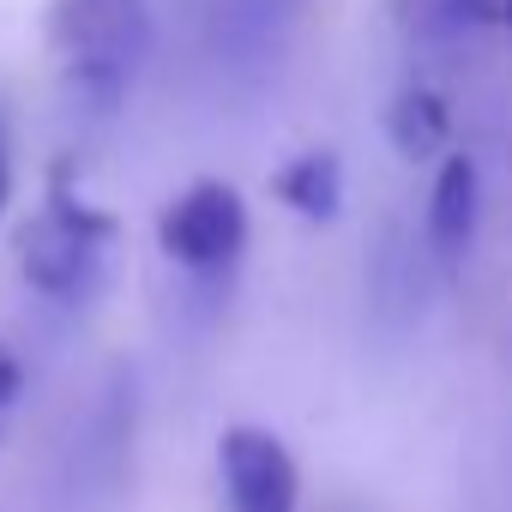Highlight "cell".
Segmentation results:
<instances>
[{
  "label": "cell",
  "mask_w": 512,
  "mask_h": 512,
  "mask_svg": "<svg viewBox=\"0 0 512 512\" xmlns=\"http://www.w3.org/2000/svg\"><path fill=\"white\" fill-rule=\"evenodd\" d=\"M386 139H392V151H398L404 163L440 157L446 139H452V109H446V97H440L434 85H404V91L392 97V109H386Z\"/></svg>",
  "instance_id": "52a82bcc"
},
{
  "label": "cell",
  "mask_w": 512,
  "mask_h": 512,
  "mask_svg": "<svg viewBox=\"0 0 512 512\" xmlns=\"http://www.w3.org/2000/svg\"><path fill=\"white\" fill-rule=\"evenodd\" d=\"M217 470H223L235 512H296L302 506V470L272 428H247V422L223 428Z\"/></svg>",
  "instance_id": "277c9868"
},
{
  "label": "cell",
  "mask_w": 512,
  "mask_h": 512,
  "mask_svg": "<svg viewBox=\"0 0 512 512\" xmlns=\"http://www.w3.org/2000/svg\"><path fill=\"white\" fill-rule=\"evenodd\" d=\"M109 247H115V217L91 205L67 175H55L37 217L19 229V272L49 302H79L103 278Z\"/></svg>",
  "instance_id": "7a4b0ae2"
},
{
  "label": "cell",
  "mask_w": 512,
  "mask_h": 512,
  "mask_svg": "<svg viewBox=\"0 0 512 512\" xmlns=\"http://www.w3.org/2000/svg\"><path fill=\"white\" fill-rule=\"evenodd\" d=\"M19 398H25V362L0 344V434H7V422H13V410H19Z\"/></svg>",
  "instance_id": "ba28073f"
},
{
  "label": "cell",
  "mask_w": 512,
  "mask_h": 512,
  "mask_svg": "<svg viewBox=\"0 0 512 512\" xmlns=\"http://www.w3.org/2000/svg\"><path fill=\"white\" fill-rule=\"evenodd\" d=\"M272 193L284 211L308 217V223H332L344 211V157L314 145V151H296L290 163L272 169Z\"/></svg>",
  "instance_id": "8992f818"
},
{
  "label": "cell",
  "mask_w": 512,
  "mask_h": 512,
  "mask_svg": "<svg viewBox=\"0 0 512 512\" xmlns=\"http://www.w3.org/2000/svg\"><path fill=\"white\" fill-rule=\"evenodd\" d=\"M49 55L79 109H121L151 61V0H49Z\"/></svg>",
  "instance_id": "6da1fadb"
},
{
  "label": "cell",
  "mask_w": 512,
  "mask_h": 512,
  "mask_svg": "<svg viewBox=\"0 0 512 512\" xmlns=\"http://www.w3.org/2000/svg\"><path fill=\"white\" fill-rule=\"evenodd\" d=\"M500 25H512V0H500Z\"/></svg>",
  "instance_id": "30bf717a"
},
{
  "label": "cell",
  "mask_w": 512,
  "mask_h": 512,
  "mask_svg": "<svg viewBox=\"0 0 512 512\" xmlns=\"http://www.w3.org/2000/svg\"><path fill=\"white\" fill-rule=\"evenodd\" d=\"M476 223H482V169H476V157L452 151L428 187V241L440 260H458L476 241Z\"/></svg>",
  "instance_id": "5b68a950"
},
{
  "label": "cell",
  "mask_w": 512,
  "mask_h": 512,
  "mask_svg": "<svg viewBox=\"0 0 512 512\" xmlns=\"http://www.w3.org/2000/svg\"><path fill=\"white\" fill-rule=\"evenodd\" d=\"M247 229H253V217H247V199L229 187V181H193V187H181L169 205H163V217H157V247L169 253L175 266H187V272H229L241 253H247Z\"/></svg>",
  "instance_id": "3957f363"
},
{
  "label": "cell",
  "mask_w": 512,
  "mask_h": 512,
  "mask_svg": "<svg viewBox=\"0 0 512 512\" xmlns=\"http://www.w3.org/2000/svg\"><path fill=\"white\" fill-rule=\"evenodd\" d=\"M13 205V145H7V121H0V223H7Z\"/></svg>",
  "instance_id": "9c48e42d"
}]
</instances>
